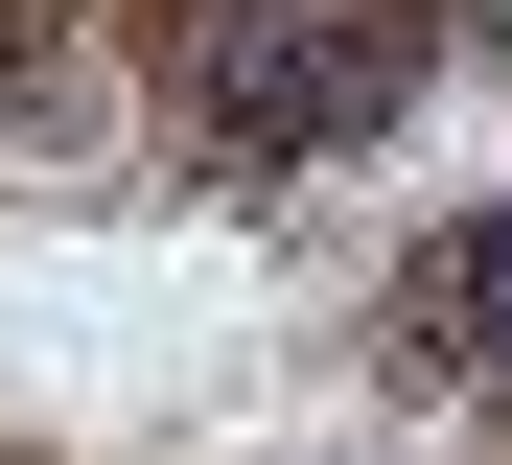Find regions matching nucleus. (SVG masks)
I'll return each instance as SVG.
<instances>
[{
  "label": "nucleus",
  "instance_id": "obj_1",
  "mask_svg": "<svg viewBox=\"0 0 512 465\" xmlns=\"http://www.w3.org/2000/svg\"><path fill=\"white\" fill-rule=\"evenodd\" d=\"M396 93H419V24H256L210 70V140L233 163H326V140H373Z\"/></svg>",
  "mask_w": 512,
  "mask_h": 465
},
{
  "label": "nucleus",
  "instance_id": "obj_2",
  "mask_svg": "<svg viewBox=\"0 0 512 465\" xmlns=\"http://www.w3.org/2000/svg\"><path fill=\"white\" fill-rule=\"evenodd\" d=\"M419 326H443L466 372H512V210H489V233H443V256H419Z\"/></svg>",
  "mask_w": 512,
  "mask_h": 465
}]
</instances>
